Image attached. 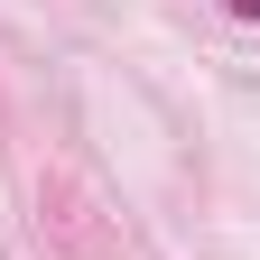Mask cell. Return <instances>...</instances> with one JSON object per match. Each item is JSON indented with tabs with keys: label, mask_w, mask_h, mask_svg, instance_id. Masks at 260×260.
<instances>
[{
	"label": "cell",
	"mask_w": 260,
	"mask_h": 260,
	"mask_svg": "<svg viewBox=\"0 0 260 260\" xmlns=\"http://www.w3.org/2000/svg\"><path fill=\"white\" fill-rule=\"evenodd\" d=\"M223 10H233V19H260V0H223Z\"/></svg>",
	"instance_id": "1"
}]
</instances>
